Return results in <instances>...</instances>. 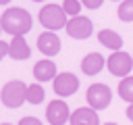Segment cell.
Instances as JSON below:
<instances>
[{
	"label": "cell",
	"mask_w": 133,
	"mask_h": 125,
	"mask_svg": "<svg viewBox=\"0 0 133 125\" xmlns=\"http://www.w3.org/2000/svg\"><path fill=\"white\" fill-rule=\"evenodd\" d=\"M46 119L50 125H62V123H69L71 119V113H69V106L62 102V100H52L46 108Z\"/></svg>",
	"instance_id": "ba28073f"
},
{
	"label": "cell",
	"mask_w": 133,
	"mask_h": 125,
	"mask_svg": "<svg viewBox=\"0 0 133 125\" xmlns=\"http://www.w3.org/2000/svg\"><path fill=\"white\" fill-rule=\"evenodd\" d=\"M39 23L46 27V29H62L66 25V12L60 4H46L42 10H39Z\"/></svg>",
	"instance_id": "3957f363"
},
{
	"label": "cell",
	"mask_w": 133,
	"mask_h": 125,
	"mask_svg": "<svg viewBox=\"0 0 133 125\" xmlns=\"http://www.w3.org/2000/svg\"><path fill=\"white\" fill-rule=\"evenodd\" d=\"M31 2H44V0H31Z\"/></svg>",
	"instance_id": "cb8c5ba5"
},
{
	"label": "cell",
	"mask_w": 133,
	"mask_h": 125,
	"mask_svg": "<svg viewBox=\"0 0 133 125\" xmlns=\"http://www.w3.org/2000/svg\"><path fill=\"white\" fill-rule=\"evenodd\" d=\"M98 42H100L102 46L110 48V50H121V48H123V38H121L116 31H112V29H102V31H98Z\"/></svg>",
	"instance_id": "5bb4252c"
},
{
	"label": "cell",
	"mask_w": 133,
	"mask_h": 125,
	"mask_svg": "<svg viewBox=\"0 0 133 125\" xmlns=\"http://www.w3.org/2000/svg\"><path fill=\"white\" fill-rule=\"evenodd\" d=\"M37 50H39L42 54H46V56L58 54V52H60V38H58L52 29L44 31V33L37 38Z\"/></svg>",
	"instance_id": "9c48e42d"
},
{
	"label": "cell",
	"mask_w": 133,
	"mask_h": 125,
	"mask_svg": "<svg viewBox=\"0 0 133 125\" xmlns=\"http://www.w3.org/2000/svg\"><path fill=\"white\" fill-rule=\"evenodd\" d=\"M127 119L133 123V102H131V104H129V108H127Z\"/></svg>",
	"instance_id": "7402d4cb"
},
{
	"label": "cell",
	"mask_w": 133,
	"mask_h": 125,
	"mask_svg": "<svg viewBox=\"0 0 133 125\" xmlns=\"http://www.w3.org/2000/svg\"><path fill=\"white\" fill-rule=\"evenodd\" d=\"M44 88L39 85V83H31V85H27V102L29 104H39V102H44Z\"/></svg>",
	"instance_id": "2e32d148"
},
{
	"label": "cell",
	"mask_w": 133,
	"mask_h": 125,
	"mask_svg": "<svg viewBox=\"0 0 133 125\" xmlns=\"http://www.w3.org/2000/svg\"><path fill=\"white\" fill-rule=\"evenodd\" d=\"M106 67L114 77H125L133 69V56L123 50H114V54H110V58L106 60Z\"/></svg>",
	"instance_id": "5b68a950"
},
{
	"label": "cell",
	"mask_w": 133,
	"mask_h": 125,
	"mask_svg": "<svg viewBox=\"0 0 133 125\" xmlns=\"http://www.w3.org/2000/svg\"><path fill=\"white\" fill-rule=\"evenodd\" d=\"M104 65H106V60H104L102 54L89 52V54H85V58L81 60V71H83L85 75H96V73H100V71L104 69Z\"/></svg>",
	"instance_id": "8fae6325"
},
{
	"label": "cell",
	"mask_w": 133,
	"mask_h": 125,
	"mask_svg": "<svg viewBox=\"0 0 133 125\" xmlns=\"http://www.w3.org/2000/svg\"><path fill=\"white\" fill-rule=\"evenodd\" d=\"M85 98H87L89 106H94L96 110H104L112 100V92H110V88L106 83H94V85L87 88Z\"/></svg>",
	"instance_id": "277c9868"
},
{
	"label": "cell",
	"mask_w": 133,
	"mask_h": 125,
	"mask_svg": "<svg viewBox=\"0 0 133 125\" xmlns=\"http://www.w3.org/2000/svg\"><path fill=\"white\" fill-rule=\"evenodd\" d=\"M29 54H31V50H29V44L25 42V38L15 35L10 42V48H8V56L12 60H25V58H29Z\"/></svg>",
	"instance_id": "4fadbf2b"
},
{
	"label": "cell",
	"mask_w": 133,
	"mask_h": 125,
	"mask_svg": "<svg viewBox=\"0 0 133 125\" xmlns=\"http://www.w3.org/2000/svg\"><path fill=\"white\" fill-rule=\"evenodd\" d=\"M0 98H2V104L8 106V108H19L23 102H27V85L19 79L15 81H8L2 92H0Z\"/></svg>",
	"instance_id": "7a4b0ae2"
},
{
	"label": "cell",
	"mask_w": 133,
	"mask_h": 125,
	"mask_svg": "<svg viewBox=\"0 0 133 125\" xmlns=\"http://www.w3.org/2000/svg\"><path fill=\"white\" fill-rule=\"evenodd\" d=\"M33 77L37 81H50L56 77V65L50 60V58H44V60H37L33 65Z\"/></svg>",
	"instance_id": "7c38bea8"
},
{
	"label": "cell",
	"mask_w": 133,
	"mask_h": 125,
	"mask_svg": "<svg viewBox=\"0 0 133 125\" xmlns=\"http://www.w3.org/2000/svg\"><path fill=\"white\" fill-rule=\"evenodd\" d=\"M0 31H2V25H0Z\"/></svg>",
	"instance_id": "d4e9b609"
},
{
	"label": "cell",
	"mask_w": 133,
	"mask_h": 125,
	"mask_svg": "<svg viewBox=\"0 0 133 125\" xmlns=\"http://www.w3.org/2000/svg\"><path fill=\"white\" fill-rule=\"evenodd\" d=\"M81 2H83V6H87V8H94V10H96V8H100V6H102V2H104V0H81Z\"/></svg>",
	"instance_id": "d6986e66"
},
{
	"label": "cell",
	"mask_w": 133,
	"mask_h": 125,
	"mask_svg": "<svg viewBox=\"0 0 133 125\" xmlns=\"http://www.w3.org/2000/svg\"><path fill=\"white\" fill-rule=\"evenodd\" d=\"M42 121H37L35 117H23L21 121H19V125H39Z\"/></svg>",
	"instance_id": "ffe728a7"
},
{
	"label": "cell",
	"mask_w": 133,
	"mask_h": 125,
	"mask_svg": "<svg viewBox=\"0 0 133 125\" xmlns=\"http://www.w3.org/2000/svg\"><path fill=\"white\" fill-rule=\"evenodd\" d=\"M52 81H54V92L58 96H64V98L73 96L77 92V88H79V79L73 73H56V77Z\"/></svg>",
	"instance_id": "52a82bcc"
},
{
	"label": "cell",
	"mask_w": 133,
	"mask_h": 125,
	"mask_svg": "<svg viewBox=\"0 0 133 125\" xmlns=\"http://www.w3.org/2000/svg\"><path fill=\"white\" fill-rule=\"evenodd\" d=\"M81 6H83V2H81V0H64V2H62V8H64V12H66V15H71V17L79 15Z\"/></svg>",
	"instance_id": "ac0fdd59"
},
{
	"label": "cell",
	"mask_w": 133,
	"mask_h": 125,
	"mask_svg": "<svg viewBox=\"0 0 133 125\" xmlns=\"http://www.w3.org/2000/svg\"><path fill=\"white\" fill-rule=\"evenodd\" d=\"M0 4H10V0H0Z\"/></svg>",
	"instance_id": "603a6c76"
},
{
	"label": "cell",
	"mask_w": 133,
	"mask_h": 125,
	"mask_svg": "<svg viewBox=\"0 0 133 125\" xmlns=\"http://www.w3.org/2000/svg\"><path fill=\"white\" fill-rule=\"evenodd\" d=\"M118 96L125 102H133V75H125L123 81L118 83Z\"/></svg>",
	"instance_id": "9a60e30c"
},
{
	"label": "cell",
	"mask_w": 133,
	"mask_h": 125,
	"mask_svg": "<svg viewBox=\"0 0 133 125\" xmlns=\"http://www.w3.org/2000/svg\"><path fill=\"white\" fill-rule=\"evenodd\" d=\"M0 25H2V31L10 33V35H25L33 21H31V15L25 10V8H19V6H12V8H6L0 17Z\"/></svg>",
	"instance_id": "6da1fadb"
},
{
	"label": "cell",
	"mask_w": 133,
	"mask_h": 125,
	"mask_svg": "<svg viewBox=\"0 0 133 125\" xmlns=\"http://www.w3.org/2000/svg\"><path fill=\"white\" fill-rule=\"evenodd\" d=\"M69 123H73V125H98L100 117H98V110L94 106H83V108H77L71 115Z\"/></svg>",
	"instance_id": "30bf717a"
},
{
	"label": "cell",
	"mask_w": 133,
	"mask_h": 125,
	"mask_svg": "<svg viewBox=\"0 0 133 125\" xmlns=\"http://www.w3.org/2000/svg\"><path fill=\"white\" fill-rule=\"evenodd\" d=\"M64 29H66V33H69L71 38H75V40H87V38L91 35V31H94V25H91V21H89L87 17L75 15L71 21H66Z\"/></svg>",
	"instance_id": "8992f818"
},
{
	"label": "cell",
	"mask_w": 133,
	"mask_h": 125,
	"mask_svg": "<svg viewBox=\"0 0 133 125\" xmlns=\"http://www.w3.org/2000/svg\"><path fill=\"white\" fill-rule=\"evenodd\" d=\"M8 48H10V44H6L4 40H0V60L4 56H8Z\"/></svg>",
	"instance_id": "44dd1931"
},
{
	"label": "cell",
	"mask_w": 133,
	"mask_h": 125,
	"mask_svg": "<svg viewBox=\"0 0 133 125\" xmlns=\"http://www.w3.org/2000/svg\"><path fill=\"white\" fill-rule=\"evenodd\" d=\"M118 19L125 23L133 21V0H123V4H118Z\"/></svg>",
	"instance_id": "e0dca14e"
}]
</instances>
